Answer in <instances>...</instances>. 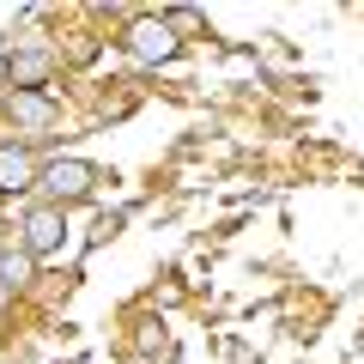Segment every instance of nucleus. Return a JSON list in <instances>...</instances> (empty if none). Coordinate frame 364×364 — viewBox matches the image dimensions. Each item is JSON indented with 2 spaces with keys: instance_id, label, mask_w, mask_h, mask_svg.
<instances>
[{
  "instance_id": "nucleus-6",
  "label": "nucleus",
  "mask_w": 364,
  "mask_h": 364,
  "mask_svg": "<svg viewBox=\"0 0 364 364\" xmlns=\"http://www.w3.org/2000/svg\"><path fill=\"white\" fill-rule=\"evenodd\" d=\"M43 73H49V55H18V61H13V79H25V91L37 85Z\"/></svg>"
},
{
  "instance_id": "nucleus-4",
  "label": "nucleus",
  "mask_w": 364,
  "mask_h": 364,
  "mask_svg": "<svg viewBox=\"0 0 364 364\" xmlns=\"http://www.w3.org/2000/svg\"><path fill=\"white\" fill-rule=\"evenodd\" d=\"M37 182V164H31L25 146H0V195H25Z\"/></svg>"
},
{
  "instance_id": "nucleus-1",
  "label": "nucleus",
  "mask_w": 364,
  "mask_h": 364,
  "mask_svg": "<svg viewBox=\"0 0 364 364\" xmlns=\"http://www.w3.org/2000/svg\"><path fill=\"white\" fill-rule=\"evenodd\" d=\"M91 164H79V158H55L49 170H43V188H49L55 195V207H61V200H85L91 195Z\"/></svg>"
},
{
  "instance_id": "nucleus-7",
  "label": "nucleus",
  "mask_w": 364,
  "mask_h": 364,
  "mask_svg": "<svg viewBox=\"0 0 364 364\" xmlns=\"http://www.w3.org/2000/svg\"><path fill=\"white\" fill-rule=\"evenodd\" d=\"M31 279V255H0V286H25Z\"/></svg>"
},
{
  "instance_id": "nucleus-5",
  "label": "nucleus",
  "mask_w": 364,
  "mask_h": 364,
  "mask_svg": "<svg viewBox=\"0 0 364 364\" xmlns=\"http://www.w3.org/2000/svg\"><path fill=\"white\" fill-rule=\"evenodd\" d=\"M6 109H13L18 122H31V128H43V122H55V104L43 97V91H13V97H6Z\"/></svg>"
},
{
  "instance_id": "nucleus-3",
  "label": "nucleus",
  "mask_w": 364,
  "mask_h": 364,
  "mask_svg": "<svg viewBox=\"0 0 364 364\" xmlns=\"http://www.w3.org/2000/svg\"><path fill=\"white\" fill-rule=\"evenodd\" d=\"M128 49L140 55V61H170V55H176V31H170V18H140V25L128 31Z\"/></svg>"
},
{
  "instance_id": "nucleus-2",
  "label": "nucleus",
  "mask_w": 364,
  "mask_h": 364,
  "mask_svg": "<svg viewBox=\"0 0 364 364\" xmlns=\"http://www.w3.org/2000/svg\"><path fill=\"white\" fill-rule=\"evenodd\" d=\"M67 243V219L61 207H37L25 219V255H55V249Z\"/></svg>"
}]
</instances>
